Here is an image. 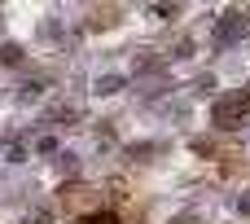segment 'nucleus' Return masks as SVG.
<instances>
[{"label":"nucleus","instance_id":"obj_1","mask_svg":"<svg viewBox=\"0 0 250 224\" xmlns=\"http://www.w3.org/2000/svg\"><path fill=\"white\" fill-rule=\"evenodd\" d=\"M246 110H250V92H233V97H224V101L215 106V123H220V128H233V123H242Z\"/></svg>","mask_w":250,"mask_h":224},{"label":"nucleus","instance_id":"obj_2","mask_svg":"<svg viewBox=\"0 0 250 224\" xmlns=\"http://www.w3.org/2000/svg\"><path fill=\"white\" fill-rule=\"evenodd\" d=\"M119 88H123L119 75H101V79H97V97H110V92H119Z\"/></svg>","mask_w":250,"mask_h":224},{"label":"nucleus","instance_id":"obj_3","mask_svg":"<svg viewBox=\"0 0 250 224\" xmlns=\"http://www.w3.org/2000/svg\"><path fill=\"white\" fill-rule=\"evenodd\" d=\"M26 224H53V211H48V207H35V211L26 216Z\"/></svg>","mask_w":250,"mask_h":224},{"label":"nucleus","instance_id":"obj_4","mask_svg":"<svg viewBox=\"0 0 250 224\" xmlns=\"http://www.w3.org/2000/svg\"><path fill=\"white\" fill-rule=\"evenodd\" d=\"M88 224H119V216H114V211H92Z\"/></svg>","mask_w":250,"mask_h":224},{"label":"nucleus","instance_id":"obj_5","mask_svg":"<svg viewBox=\"0 0 250 224\" xmlns=\"http://www.w3.org/2000/svg\"><path fill=\"white\" fill-rule=\"evenodd\" d=\"M233 35H237V18H229V22H224V26H220V44H229V40H233Z\"/></svg>","mask_w":250,"mask_h":224},{"label":"nucleus","instance_id":"obj_6","mask_svg":"<svg viewBox=\"0 0 250 224\" xmlns=\"http://www.w3.org/2000/svg\"><path fill=\"white\" fill-rule=\"evenodd\" d=\"M176 224H198V220H193V216H185V220H176Z\"/></svg>","mask_w":250,"mask_h":224}]
</instances>
